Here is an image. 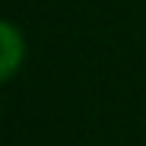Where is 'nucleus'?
I'll list each match as a JSON object with an SVG mask.
<instances>
[{
    "label": "nucleus",
    "mask_w": 146,
    "mask_h": 146,
    "mask_svg": "<svg viewBox=\"0 0 146 146\" xmlns=\"http://www.w3.org/2000/svg\"><path fill=\"white\" fill-rule=\"evenodd\" d=\"M22 54H26V41H22L19 29L0 19V83H7L19 70Z\"/></svg>",
    "instance_id": "1"
}]
</instances>
